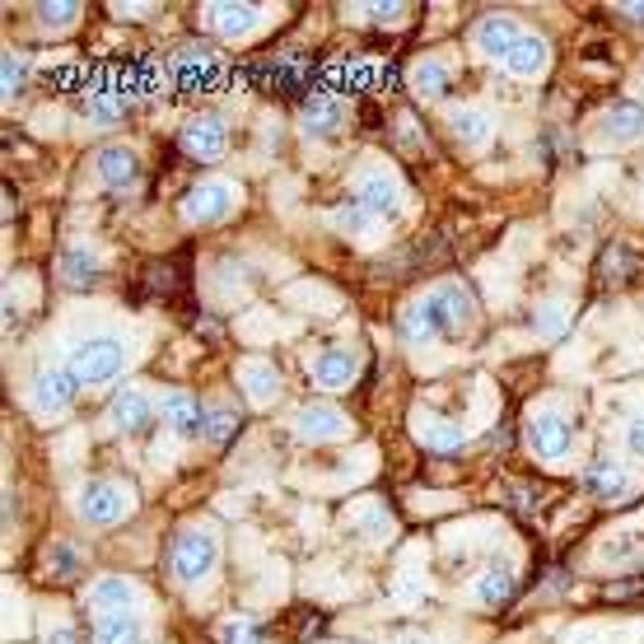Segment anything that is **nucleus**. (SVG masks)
Returning a JSON list of instances; mask_svg holds the SVG:
<instances>
[{
    "instance_id": "9",
    "label": "nucleus",
    "mask_w": 644,
    "mask_h": 644,
    "mask_svg": "<svg viewBox=\"0 0 644 644\" xmlns=\"http://www.w3.org/2000/svg\"><path fill=\"white\" fill-rule=\"evenodd\" d=\"M411 434L421 440V448H430V454H458L462 448L458 421H444V415H434V411H415Z\"/></svg>"
},
{
    "instance_id": "34",
    "label": "nucleus",
    "mask_w": 644,
    "mask_h": 644,
    "mask_svg": "<svg viewBox=\"0 0 644 644\" xmlns=\"http://www.w3.org/2000/svg\"><path fill=\"white\" fill-rule=\"evenodd\" d=\"M220 644H262V631H257L253 621H224L220 625Z\"/></svg>"
},
{
    "instance_id": "19",
    "label": "nucleus",
    "mask_w": 644,
    "mask_h": 644,
    "mask_svg": "<svg viewBox=\"0 0 644 644\" xmlns=\"http://www.w3.org/2000/svg\"><path fill=\"white\" fill-rule=\"evenodd\" d=\"M294 430H300L304 440H313V444H318V440H337V434L346 430V415L337 407H327V402H313V407L300 411Z\"/></svg>"
},
{
    "instance_id": "29",
    "label": "nucleus",
    "mask_w": 644,
    "mask_h": 644,
    "mask_svg": "<svg viewBox=\"0 0 644 644\" xmlns=\"http://www.w3.org/2000/svg\"><path fill=\"white\" fill-rule=\"evenodd\" d=\"M448 131H454L462 145H481L485 136H491V117H485L481 108H458L454 117H448Z\"/></svg>"
},
{
    "instance_id": "11",
    "label": "nucleus",
    "mask_w": 644,
    "mask_h": 644,
    "mask_svg": "<svg viewBox=\"0 0 644 644\" xmlns=\"http://www.w3.org/2000/svg\"><path fill=\"white\" fill-rule=\"evenodd\" d=\"M355 374H360V360H355V351H346V346H332V351H323L313 360V383H318V388H332V393L351 388Z\"/></svg>"
},
{
    "instance_id": "37",
    "label": "nucleus",
    "mask_w": 644,
    "mask_h": 644,
    "mask_svg": "<svg viewBox=\"0 0 644 644\" xmlns=\"http://www.w3.org/2000/svg\"><path fill=\"white\" fill-rule=\"evenodd\" d=\"M84 113H90L98 127H113V121L121 117V103H113V98H90V103H84Z\"/></svg>"
},
{
    "instance_id": "2",
    "label": "nucleus",
    "mask_w": 644,
    "mask_h": 644,
    "mask_svg": "<svg viewBox=\"0 0 644 644\" xmlns=\"http://www.w3.org/2000/svg\"><path fill=\"white\" fill-rule=\"evenodd\" d=\"M131 364V351H127V341H117V337H94V341H84V346H75L71 351V370L84 388L90 383H108V378H117L121 370Z\"/></svg>"
},
{
    "instance_id": "15",
    "label": "nucleus",
    "mask_w": 644,
    "mask_h": 644,
    "mask_svg": "<svg viewBox=\"0 0 644 644\" xmlns=\"http://www.w3.org/2000/svg\"><path fill=\"white\" fill-rule=\"evenodd\" d=\"M160 415L173 434H206V415L197 407V397L191 393H168L160 402Z\"/></svg>"
},
{
    "instance_id": "17",
    "label": "nucleus",
    "mask_w": 644,
    "mask_h": 644,
    "mask_svg": "<svg viewBox=\"0 0 644 644\" xmlns=\"http://www.w3.org/2000/svg\"><path fill=\"white\" fill-rule=\"evenodd\" d=\"M584 491L594 500H625L631 495V472L617 467V462H594L584 472Z\"/></svg>"
},
{
    "instance_id": "16",
    "label": "nucleus",
    "mask_w": 644,
    "mask_h": 644,
    "mask_svg": "<svg viewBox=\"0 0 644 644\" xmlns=\"http://www.w3.org/2000/svg\"><path fill=\"white\" fill-rule=\"evenodd\" d=\"M57 271H61V285H66V290H94L98 276H103L98 257H94L90 248H66L61 262H57Z\"/></svg>"
},
{
    "instance_id": "23",
    "label": "nucleus",
    "mask_w": 644,
    "mask_h": 644,
    "mask_svg": "<svg viewBox=\"0 0 644 644\" xmlns=\"http://www.w3.org/2000/svg\"><path fill=\"white\" fill-rule=\"evenodd\" d=\"M98 178L108 187H127L136 178V154L127 145H103L98 150Z\"/></svg>"
},
{
    "instance_id": "12",
    "label": "nucleus",
    "mask_w": 644,
    "mask_h": 644,
    "mask_svg": "<svg viewBox=\"0 0 644 644\" xmlns=\"http://www.w3.org/2000/svg\"><path fill=\"white\" fill-rule=\"evenodd\" d=\"M518 38H524V33H518L514 20H504V14H485V20L477 24V33H472V43H477L481 57H495V61L510 57Z\"/></svg>"
},
{
    "instance_id": "30",
    "label": "nucleus",
    "mask_w": 644,
    "mask_h": 644,
    "mask_svg": "<svg viewBox=\"0 0 644 644\" xmlns=\"http://www.w3.org/2000/svg\"><path fill=\"white\" fill-rule=\"evenodd\" d=\"M374 215L370 211H364V206L351 197V201H346V206H337V215H332V224H337V230H346V234H360L364 230V224H370Z\"/></svg>"
},
{
    "instance_id": "18",
    "label": "nucleus",
    "mask_w": 644,
    "mask_h": 644,
    "mask_svg": "<svg viewBox=\"0 0 644 644\" xmlns=\"http://www.w3.org/2000/svg\"><path fill=\"white\" fill-rule=\"evenodd\" d=\"M150 421V397L145 393H136V388H127V393H117L113 402H108V425L113 430H121V434H136Z\"/></svg>"
},
{
    "instance_id": "33",
    "label": "nucleus",
    "mask_w": 644,
    "mask_h": 644,
    "mask_svg": "<svg viewBox=\"0 0 644 644\" xmlns=\"http://www.w3.org/2000/svg\"><path fill=\"white\" fill-rule=\"evenodd\" d=\"M635 271H640V257L621 253V248H612V253L602 257V276H612V281H631Z\"/></svg>"
},
{
    "instance_id": "41",
    "label": "nucleus",
    "mask_w": 644,
    "mask_h": 644,
    "mask_svg": "<svg viewBox=\"0 0 644 644\" xmlns=\"http://www.w3.org/2000/svg\"><path fill=\"white\" fill-rule=\"evenodd\" d=\"M370 20H378V24H393V20H402V10L407 5H360Z\"/></svg>"
},
{
    "instance_id": "42",
    "label": "nucleus",
    "mask_w": 644,
    "mask_h": 644,
    "mask_svg": "<svg viewBox=\"0 0 644 644\" xmlns=\"http://www.w3.org/2000/svg\"><path fill=\"white\" fill-rule=\"evenodd\" d=\"M360 537H370V542H378V537H388V518H383V514H370V518L360 524Z\"/></svg>"
},
{
    "instance_id": "8",
    "label": "nucleus",
    "mask_w": 644,
    "mask_h": 644,
    "mask_svg": "<svg viewBox=\"0 0 644 644\" xmlns=\"http://www.w3.org/2000/svg\"><path fill=\"white\" fill-rule=\"evenodd\" d=\"M75 393H80V378L71 370H47L33 378V407L47 411V415H57L75 402Z\"/></svg>"
},
{
    "instance_id": "43",
    "label": "nucleus",
    "mask_w": 644,
    "mask_h": 644,
    "mask_svg": "<svg viewBox=\"0 0 644 644\" xmlns=\"http://www.w3.org/2000/svg\"><path fill=\"white\" fill-rule=\"evenodd\" d=\"M47 644H80V635L71 631V625H57V631L47 635Z\"/></svg>"
},
{
    "instance_id": "26",
    "label": "nucleus",
    "mask_w": 644,
    "mask_h": 644,
    "mask_svg": "<svg viewBox=\"0 0 644 644\" xmlns=\"http://www.w3.org/2000/svg\"><path fill=\"white\" fill-rule=\"evenodd\" d=\"M514 588H518V579H514V570L510 565H491L481 574V584H477V598L485 602V607H504L514 598Z\"/></svg>"
},
{
    "instance_id": "7",
    "label": "nucleus",
    "mask_w": 644,
    "mask_h": 644,
    "mask_svg": "<svg viewBox=\"0 0 644 644\" xmlns=\"http://www.w3.org/2000/svg\"><path fill=\"white\" fill-rule=\"evenodd\" d=\"M224 141H230V136H224V121L220 117H191L187 127H183V136H178V145H183L187 160H201V164L220 160Z\"/></svg>"
},
{
    "instance_id": "5",
    "label": "nucleus",
    "mask_w": 644,
    "mask_h": 644,
    "mask_svg": "<svg viewBox=\"0 0 644 644\" xmlns=\"http://www.w3.org/2000/svg\"><path fill=\"white\" fill-rule=\"evenodd\" d=\"M238 206V187L234 183H201L183 197V220L187 224H215Z\"/></svg>"
},
{
    "instance_id": "6",
    "label": "nucleus",
    "mask_w": 644,
    "mask_h": 644,
    "mask_svg": "<svg viewBox=\"0 0 644 644\" xmlns=\"http://www.w3.org/2000/svg\"><path fill=\"white\" fill-rule=\"evenodd\" d=\"M528 448L537 458H547V462H561V458H570V448H574V425L565 421V415H555V411L532 415L528 421Z\"/></svg>"
},
{
    "instance_id": "39",
    "label": "nucleus",
    "mask_w": 644,
    "mask_h": 644,
    "mask_svg": "<svg viewBox=\"0 0 644 644\" xmlns=\"http://www.w3.org/2000/svg\"><path fill=\"white\" fill-rule=\"evenodd\" d=\"M561 323H565V313H561V304H547V313H542V318H537L532 327H537V332H561Z\"/></svg>"
},
{
    "instance_id": "25",
    "label": "nucleus",
    "mask_w": 644,
    "mask_h": 644,
    "mask_svg": "<svg viewBox=\"0 0 644 644\" xmlns=\"http://www.w3.org/2000/svg\"><path fill=\"white\" fill-rule=\"evenodd\" d=\"M411 94L415 98H444L448 94V66L444 61H421L411 66Z\"/></svg>"
},
{
    "instance_id": "10",
    "label": "nucleus",
    "mask_w": 644,
    "mask_h": 644,
    "mask_svg": "<svg viewBox=\"0 0 644 644\" xmlns=\"http://www.w3.org/2000/svg\"><path fill=\"white\" fill-rule=\"evenodd\" d=\"M355 201L370 215H397V206H402V187H397L393 173H364L360 187H355Z\"/></svg>"
},
{
    "instance_id": "4",
    "label": "nucleus",
    "mask_w": 644,
    "mask_h": 644,
    "mask_svg": "<svg viewBox=\"0 0 644 644\" xmlns=\"http://www.w3.org/2000/svg\"><path fill=\"white\" fill-rule=\"evenodd\" d=\"M425 300L434 304V313H440V327H444V337H458L472 327L477 318V300H472V290H467L462 281H444V285H434Z\"/></svg>"
},
{
    "instance_id": "27",
    "label": "nucleus",
    "mask_w": 644,
    "mask_h": 644,
    "mask_svg": "<svg viewBox=\"0 0 644 644\" xmlns=\"http://www.w3.org/2000/svg\"><path fill=\"white\" fill-rule=\"evenodd\" d=\"M243 383H248V397L257 407H267V402H276L281 397V374L271 370V364H243Z\"/></svg>"
},
{
    "instance_id": "14",
    "label": "nucleus",
    "mask_w": 644,
    "mask_h": 644,
    "mask_svg": "<svg viewBox=\"0 0 644 644\" xmlns=\"http://www.w3.org/2000/svg\"><path fill=\"white\" fill-rule=\"evenodd\" d=\"M602 136H607V141H617V145L640 141V136H644V103H635V98L612 103L607 117H602Z\"/></svg>"
},
{
    "instance_id": "22",
    "label": "nucleus",
    "mask_w": 644,
    "mask_h": 644,
    "mask_svg": "<svg viewBox=\"0 0 644 644\" xmlns=\"http://www.w3.org/2000/svg\"><path fill=\"white\" fill-rule=\"evenodd\" d=\"M211 24L224 38H248L262 24V14H257V5H211Z\"/></svg>"
},
{
    "instance_id": "40",
    "label": "nucleus",
    "mask_w": 644,
    "mask_h": 644,
    "mask_svg": "<svg viewBox=\"0 0 644 644\" xmlns=\"http://www.w3.org/2000/svg\"><path fill=\"white\" fill-rule=\"evenodd\" d=\"M625 448H631L635 458H644V415H635V421L625 425Z\"/></svg>"
},
{
    "instance_id": "28",
    "label": "nucleus",
    "mask_w": 644,
    "mask_h": 644,
    "mask_svg": "<svg viewBox=\"0 0 644 644\" xmlns=\"http://www.w3.org/2000/svg\"><path fill=\"white\" fill-rule=\"evenodd\" d=\"M300 117H304V131L308 136H332L341 127V103L337 98H308Z\"/></svg>"
},
{
    "instance_id": "20",
    "label": "nucleus",
    "mask_w": 644,
    "mask_h": 644,
    "mask_svg": "<svg viewBox=\"0 0 644 644\" xmlns=\"http://www.w3.org/2000/svg\"><path fill=\"white\" fill-rule=\"evenodd\" d=\"M90 602H94V612H131V602H136V584L131 579H117V574H108V579H98L90 588Z\"/></svg>"
},
{
    "instance_id": "3",
    "label": "nucleus",
    "mask_w": 644,
    "mask_h": 644,
    "mask_svg": "<svg viewBox=\"0 0 644 644\" xmlns=\"http://www.w3.org/2000/svg\"><path fill=\"white\" fill-rule=\"evenodd\" d=\"M75 510L84 524H98V528H108V524H121L131 510H136V500L131 491L121 481H108V477H94V481H84L80 485V500H75Z\"/></svg>"
},
{
    "instance_id": "1",
    "label": "nucleus",
    "mask_w": 644,
    "mask_h": 644,
    "mask_svg": "<svg viewBox=\"0 0 644 644\" xmlns=\"http://www.w3.org/2000/svg\"><path fill=\"white\" fill-rule=\"evenodd\" d=\"M215 561H220L215 532H206V528H183L178 537H173L168 570H173V579H178V584H201L206 574L215 570Z\"/></svg>"
},
{
    "instance_id": "38",
    "label": "nucleus",
    "mask_w": 644,
    "mask_h": 644,
    "mask_svg": "<svg viewBox=\"0 0 644 644\" xmlns=\"http://www.w3.org/2000/svg\"><path fill=\"white\" fill-rule=\"evenodd\" d=\"M51 565H57V570H51V574H57V579H71V574H75V565H80V555H75L71 547H57V551H51Z\"/></svg>"
},
{
    "instance_id": "32",
    "label": "nucleus",
    "mask_w": 644,
    "mask_h": 644,
    "mask_svg": "<svg viewBox=\"0 0 644 644\" xmlns=\"http://www.w3.org/2000/svg\"><path fill=\"white\" fill-rule=\"evenodd\" d=\"M230 434H238V415L234 411H211L206 415V440L211 444H230Z\"/></svg>"
},
{
    "instance_id": "44",
    "label": "nucleus",
    "mask_w": 644,
    "mask_h": 644,
    "mask_svg": "<svg viewBox=\"0 0 644 644\" xmlns=\"http://www.w3.org/2000/svg\"><path fill=\"white\" fill-rule=\"evenodd\" d=\"M621 14H625L631 24H644V5H621Z\"/></svg>"
},
{
    "instance_id": "24",
    "label": "nucleus",
    "mask_w": 644,
    "mask_h": 644,
    "mask_svg": "<svg viewBox=\"0 0 644 644\" xmlns=\"http://www.w3.org/2000/svg\"><path fill=\"white\" fill-rule=\"evenodd\" d=\"M504 66H510L514 75H537L547 66V38H537V33H524V38L514 43V51L504 57Z\"/></svg>"
},
{
    "instance_id": "21",
    "label": "nucleus",
    "mask_w": 644,
    "mask_h": 644,
    "mask_svg": "<svg viewBox=\"0 0 644 644\" xmlns=\"http://www.w3.org/2000/svg\"><path fill=\"white\" fill-rule=\"evenodd\" d=\"M145 631L136 612H103L98 625H94V644H141Z\"/></svg>"
},
{
    "instance_id": "45",
    "label": "nucleus",
    "mask_w": 644,
    "mask_h": 644,
    "mask_svg": "<svg viewBox=\"0 0 644 644\" xmlns=\"http://www.w3.org/2000/svg\"><path fill=\"white\" fill-rule=\"evenodd\" d=\"M402 644H430V640H425V635H407Z\"/></svg>"
},
{
    "instance_id": "35",
    "label": "nucleus",
    "mask_w": 644,
    "mask_h": 644,
    "mask_svg": "<svg viewBox=\"0 0 644 644\" xmlns=\"http://www.w3.org/2000/svg\"><path fill=\"white\" fill-rule=\"evenodd\" d=\"M0 90H5V98L24 90V57H10L5 51V61H0Z\"/></svg>"
},
{
    "instance_id": "31",
    "label": "nucleus",
    "mask_w": 644,
    "mask_h": 644,
    "mask_svg": "<svg viewBox=\"0 0 644 644\" xmlns=\"http://www.w3.org/2000/svg\"><path fill=\"white\" fill-rule=\"evenodd\" d=\"M75 14H80L75 0H51V5H38V20H43L47 28H66V24H75Z\"/></svg>"
},
{
    "instance_id": "36",
    "label": "nucleus",
    "mask_w": 644,
    "mask_h": 644,
    "mask_svg": "<svg viewBox=\"0 0 644 644\" xmlns=\"http://www.w3.org/2000/svg\"><path fill=\"white\" fill-rule=\"evenodd\" d=\"M178 71L183 75H206L211 71V47H187L178 57Z\"/></svg>"
},
{
    "instance_id": "13",
    "label": "nucleus",
    "mask_w": 644,
    "mask_h": 644,
    "mask_svg": "<svg viewBox=\"0 0 644 644\" xmlns=\"http://www.w3.org/2000/svg\"><path fill=\"white\" fill-rule=\"evenodd\" d=\"M397 332H402L407 346H430L434 337H444V327H440V313H434L430 300H415L402 308V318H397Z\"/></svg>"
}]
</instances>
